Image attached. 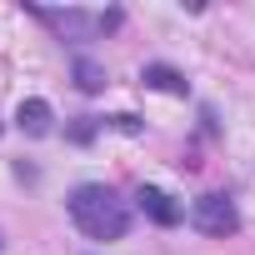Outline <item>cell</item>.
<instances>
[{"mask_svg":"<svg viewBox=\"0 0 255 255\" xmlns=\"http://www.w3.org/2000/svg\"><path fill=\"white\" fill-rule=\"evenodd\" d=\"M70 220L90 235V240H120L130 225V210L110 185H80L70 195Z\"/></svg>","mask_w":255,"mask_h":255,"instance_id":"6da1fadb","label":"cell"},{"mask_svg":"<svg viewBox=\"0 0 255 255\" xmlns=\"http://www.w3.org/2000/svg\"><path fill=\"white\" fill-rule=\"evenodd\" d=\"M40 20H50L55 30H65L70 40H90L100 30H115L120 25V10H105V15H85V10H35Z\"/></svg>","mask_w":255,"mask_h":255,"instance_id":"7a4b0ae2","label":"cell"},{"mask_svg":"<svg viewBox=\"0 0 255 255\" xmlns=\"http://www.w3.org/2000/svg\"><path fill=\"white\" fill-rule=\"evenodd\" d=\"M190 225H195L200 235H235V230H240V215H235V205H230L225 195H200V200L190 205Z\"/></svg>","mask_w":255,"mask_h":255,"instance_id":"3957f363","label":"cell"},{"mask_svg":"<svg viewBox=\"0 0 255 255\" xmlns=\"http://www.w3.org/2000/svg\"><path fill=\"white\" fill-rule=\"evenodd\" d=\"M135 200H140V210H145V215H150L155 225H175V220H180V205H175V200H170L165 190H155V185H145V190H140Z\"/></svg>","mask_w":255,"mask_h":255,"instance_id":"277c9868","label":"cell"},{"mask_svg":"<svg viewBox=\"0 0 255 255\" xmlns=\"http://www.w3.org/2000/svg\"><path fill=\"white\" fill-rule=\"evenodd\" d=\"M50 105L45 100H20V110H15V125H20V130L25 135H50Z\"/></svg>","mask_w":255,"mask_h":255,"instance_id":"5b68a950","label":"cell"},{"mask_svg":"<svg viewBox=\"0 0 255 255\" xmlns=\"http://www.w3.org/2000/svg\"><path fill=\"white\" fill-rule=\"evenodd\" d=\"M140 80L150 85V90H165V95H185L190 85H185V75L180 70H170V65H145L140 70Z\"/></svg>","mask_w":255,"mask_h":255,"instance_id":"8992f818","label":"cell"},{"mask_svg":"<svg viewBox=\"0 0 255 255\" xmlns=\"http://www.w3.org/2000/svg\"><path fill=\"white\" fill-rule=\"evenodd\" d=\"M75 85H80L85 95H95V90H105V70H100L95 60H85V55H80V60H75Z\"/></svg>","mask_w":255,"mask_h":255,"instance_id":"52a82bcc","label":"cell"}]
</instances>
